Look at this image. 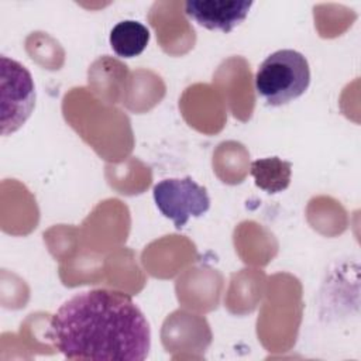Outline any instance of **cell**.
I'll return each instance as SVG.
<instances>
[{
	"instance_id": "cell-1",
	"label": "cell",
	"mask_w": 361,
	"mask_h": 361,
	"mask_svg": "<svg viewBox=\"0 0 361 361\" xmlns=\"http://www.w3.org/2000/svg\"><path fill=\"white\" fill-rule=\"evenodd\" d=\"M48 336L68 360L142 361L151 348L149 324L133 298L97 288L79 292L52 314Z\"/></svg>"
},
{
	"instance_id": "cell-2",
	"label": "cell",
	"mask_w": 361,
	"mask_h": 361,
	"mask_svg": "<svg viewBox=\"0 0 361 361\" xmlns=\"http://www.w3.org/2000/svg\"><path fill=\"white\" fill-rule=\"evenodd\" d=\"M255 92L268 106H283L302 96L310 83V68L303 54L279 49L268 55L255 73Z\"/></svg>"
},
{
	"instance_id": "cell-3",
	"label": "cell",
	"mask_w": 361,
	"mask_h": 361,
	"mask_svg": "<svg viewBox=\"0 0 361 361\" xmlns=\"http://www.w3.org/2000/svg\"><path fill=\"white\" fill-rule=\"evenodd\" d=\"M1 134L17 131L31 116L35 106V85L30 71L16 59L0 56Z\"/></svg>"
},
{
	"instance_id": "cell-4",
	"label": "cell",
	"mask_w": 361,
	"mask_h": 361,
	"mask_svg": "<svg viewBox=\"0 0 361 361\" xmlns=\"http://www.w3.org/2000/svg\"><path fill=\"white\" fill-rule=\"evenodd\" d=\"M152 196L161 214L172 220L178 230L185 227L190 217H200L210 207L206 188L196 183L190 176L158 182L152 189Z\"/></svg>"
},
{
	"instance_id": "cell-5",
	"label": "cell",
	"mask_w": 361,
	"mask_h": 361,
	"mask_svg": "<svg viewBox=\"0 0 361 361\" xmlns=\"http://www.w3.org/2000/svg\"><path fill=\"white\" fill-rule=\"evenodd\" d=\"M252 4L248 0H188L185 14L207 30L231 32L245 20Z\"/></svg>"
},
{
	"instance_id": "cell-6",
	"label": "cell",
	"mask_w": 361,
	"mask_h": 361,
	"mask_svg": "<svg viewBox=\"0 0 361 361\" xmlns=\"http://www.w3.org/2000/svg\"><path fill=\"white\" fill-rule=\"evenodd\" d=\"M110 47L121 58H134L144 52L149 42L148 28L135 20H123L110 31Z\"/></svg>"
},
{
	"instance_id": "cell-7",
	"label": "cell",
	"mask_w": 361,
	"mask_h": 361,
	"mask_svg": "<svg viewBox=\"0 0 361 361\" xmlns=\"http://www.w3.org/2000/svg\"><path fill=\"white\" fill-rule=\"evenodd\" d=\"M250 173L257 188L268 193H279L290 183L292 164L279 157L261 158L251 162Z\"/></svg>"
}]
</instances>
